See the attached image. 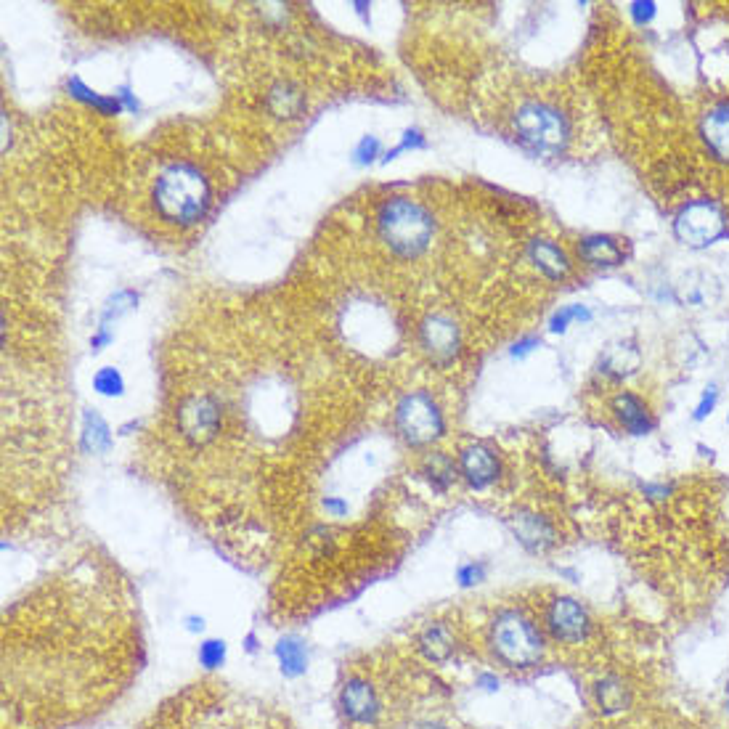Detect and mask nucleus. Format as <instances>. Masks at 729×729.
Instances as JSON below:
<instances>
[{
    "instance_id": "obj_19",
    "label": "nucleus",
    "mask_w": 729,
    "mask_h": 729,
    "mask_svg": "<svg viewBox=\"0 0 729 729\" xmlns=\"http://www.w3.org/2000/svg\"><path fill=\"white\" fill-rule=\"evenodd\" d=\"M276 663H279V671L287 679H300V676L308 671V663H311V653H308V645H305L303 637L297 634H287L281 637L274 645Z\"/></svg>"
},
{
    "instance_id": "obj_39",
    "label": "nucleus",
    "mask_w": 729,
    "mask_h": 729,
    "mask_svg": "<svg viewBox=\"0 0 729 729\" xmlns=\"http://www.w3.org/2000/svg\"><path fill=\"white\" fill-rule=\"evenodd\" d=\"M183 623H186V631H189V634H202L207 626L202 616H186L183 618Z\"/></svg>"
},
{
    "instance_id": "obj_9",
    "label": "nucleus",
    "mask_w": 729,
    "mask_h": 729,
    "mask_svg": "<svg viewBox=\"0 0 729 729\" xmlns=\"http://www.w3.org/2000/svg\"><path fill=\"white\" fill-rule=\"evenodd\" d=\"M337 708H340L345 722L356 724V727H369V724H377V719H380L382 700L369 679L350 676L348 682L340 687Z\"/></svg>"
},
{
    "instance_id": "obj_11",
    "label": "nucleus",
    "mask_w": 729,
    "mask_h": 729,
    "mask_svg": "<svg viewBox=\"0 0 729 729\" xmlns=\"http://www.w3.org/2000/svg\"><path fill=\"white\" fill-rule=\"evenodd\" d=\"M456 464H459V478L475 491H486L502 478V459L488 443H467L456 456Z\"/></svg>"
},
{
    "instance_id": "obj_21",
    "label": "nucleus",
    "mask_w": 729,
    "mask_h": 729,
    "mask_svg": "<svg viewBox=\"0 0 729 729\" xmlns=\"http://www.w3.org/2000/svg\"><path fill=\"white\" fill-rule=\"evenodd\" d=\"M112 427L96 409L83 411V425H80V449L91 456H104L112 449Z\"/></svg>"
},
{
    "instance_id": "obj_5",
    "label": "nucleus",
    "mask_w": 729,
    "mask_h": 729,
    "mask_svg": "<svg viewBox=\"0 0 729 729\" xmlns=\"http://www.w3.org/2000/svg\"><path fill=\"white\" fill-rule=\"evenodd\" d=\"M395 430L414 449H427L443 438L446 419L433 395L425 390L406 393L395 406Z\"/></svg>"
},
{
    "instance_id": "obj_2",
    "label": "nucleus",
    "mask_w": 729,
    "mask_h": 729,
    "mask_svg": "<svg viewBox=\"0 0 729 729\" xmlns=\"http://www.w3.org/2000/svg\"><path fill=\"white\" fill-rule=\"evenodd\" d=\"M488 650L512 671L536 669L547 653V637L536 618L523 608H502L491 618L486 634Z\"/></svg>"
},
{
    "instance_id": "obj_37",
    "label": "nucleus",
    "mask_w": 729,
    "mask_h": 729,
    "mask_svg": "<svg viewBox=\"0 0 729 729\" xmlns=\"http://www.w3.org/2000/svg\"><path fill=\"white\" fill-rule=\"evenodd\" d=\"M499 684H502V679H499L494 671H480L478 679H475V687H480V690L486 692H499Z\"/></svg>"
},
{
    "instance_id": "obj_6",
    "label": "nucleus",
    "mask_w": 729,
    "mask_h": 729,
    "mask_svg": "<svg viewBox=\"0 0 729 729\" xmlns=\"http://www.w3.org/2000/svg\"><path fill=\"white\" fill-rule=\"evenodd\" d=\"M727 231L724 210L711 199H695L674 218L676 239L687 247H708Z\"/></svg>"
},
{
    "instance_id": "obj_22",
    "label": "nucleus",
    "mask_w": 729,
    "mask_h": 729,
    "mask_svg": "<svg viewBox=\"0 0 729 729\" xmlns=\"http://www.w3.org/2000/svg\"><path fill=\"white\" fill-rule=\"evenodd\" d=\"M266 104L271 114L279 117V120H295V117L305 112V93L292 83H276L268 91Z\"/></svg>"
},
{
    "instance_id": "obj_40",
    "label": "nucleus",
    "mask_w": 729,
    "mask_h": 729,
    "mask_svg": "<svg viewBox=\"0 0 729 729\" xmlns=\"http://www.w3.org/2000/svg\"><path fill=\"white\" fill-rule=\"evenodd\" d=\"M414 729H451V727L449 724L438 722V719H425V722H419Z\"/></svg>"
},
{
    "instance_id": "obj_35",
    "label": "nucleus",
    "mask_w": 729,
    "mask_h": 729,
    "mask_svg": "<svg viewBox=\"0 0 729 729\" xmlns=\"http://www.w3.org/2000/svg\"><path fill=\"white\" fill-rule=\"evenodd\" d=\"M716 398H719V393H716V388H708L706 393H703V401H700L698 403V409H695V419H706L708 414L714 411Z\"/></svg>"
},
{
    "instance_id": "obj_24",
    "label": "nucleus",
    "mask_w": 729,
    "mask_h": 729,
    "mask_svg": "<svg viewBox=\"0 0 729 729\" xmlns=\"http://www.w3.org/2000/svg\"><path fill=\"white\" fill-rule=\"evenodd\" d=\"M639 366V353L637 348H631L629 342H616L605 350V356L600 361V372L608 374L610 380H623L629 377Z\"/></svg>"
},
{
    "instance_id": "obj_17",
    "label": "nucleus",
    "mask_w": 729,
    "mask_h": 729,
    "mask_svg": "<svg viewBox=\"0 0 729 729\" xmlns=\"http://www.w3.org/2000/svg\"><path fill=\"white\" fill-rule=\"evenodd\" d=\"M613 414H616L618 425L629 435H647L653 430V414L647 409V403L634 393H618L613 398Z\"/></svg>"
},
{
    "instance_id": "obj_25",
    "label": "nucleus",
    "mask_w": 729,
    "mask_h": 729,
    "mask_svg": "<svg viewBox=\"0 0 729 729\" xmlns=\"http://www.w3.org/2000/svg\"><path fill=\"white\" fill-rule=\"evenodd\" d=\"M138 300H141V295H138L136 289H117L114 295L107 297V303L101 308L99 327H112L114 321H120L122 316H128L130 311H136Z\"/></svg>"
},
{
    "instance_id": "obj_28",
    "label": "nucleus",
    "mask_w": 729,
    "mask_h": 729,
    "mask_svg": "<svg viewBox=\"0 0 729 729\" xmlns=\"http://www.w3.org/2000/svg\"><path fill=\"white\" fill-rule=\"evenodd\" d=\"M576 321H592V311L586 308V305H562L560 311H555V316L549 319V329L552 332H568L570 324H576Z\"/></svg>"
},
{
    "instance_id": "obj_31",
    "label": "nucleus",
    "mask_w": 729,
    "mask_h": 729,
    "mask_svg": "<svg viewBox=\"0 0 729 729\" xmlns=\"http://www.w3.org/2000/svg\"><path fill=\"white\" fill-rule=\"evenodd\" d=\"M488 578V565L480 560L464 562L456 568V581L462 589H470V586H480Z\"/></svg>"
},
{
    "instance_id": "obj_4",
    "label": "nucleus",
    "mask_w": 729,
    "mask_h": 729,
    "mask_svg": "<svg viewBox=\"0 0 729 729\" xmlns=\"http://www.w3.org/2000/svg\"><path fill=\"white\" fill-rule=\"evenodd\" d=\"M512 133L539 157H560L570 144L568 117L547 101H525L512 114Z\"/></svg>"
},
{
    "instance_id": "obj_13",
    "label": "nucleus",
    "mask_w": 729,
    "mask_h": 729,
    "mask_svg": "<svg viewBox=\"0 0 729 729\" xmlns=\"http://www.w3.org/2000/svg\"><path fill=\"white\" fill-rule=\"evenodd\" d=\"M417 650L425 661L446 663L459 650V639H456V631L446 621H430L419 629Z\"/></svg>"
},
{
    "instance_id": "obj_7",
    "label": "nucleus",
    "mask_w": 729,
    "mask_h": 729,
    "mask_svg": "<svg viewBox=\"0 0 729 729\" xmlns=\"http://www.w3.org/2000/svg\"><path fill=\"white\" fill-rule=\"evenodd\" d=\"M544 629L560 645H581L592 637L594 621L589 610L568 594H555L544 605Z\"/></svg>"
},
{
    "instance_id": "obj_14",
    "label": "nucleus",
    "mask_w": 729,
    "mask_h": 729,
    "mask_svg": "<svg viewBox=\"0 0 729 729\" xmlns=\"http://www.w3.org/2000/svg\"><path fill=\"white\" fill-rule=\"evenodd\" d=\"M594 706L600 708L602 716H621L634 706V690L631 684L618 674L600 676L592 687Z\"/></svg>"
},
{
    "instance_id": "obj_30",
    "label": "nucleus",
    "mask_w": 729,
    "mask_h": 729,
    "mask_svg": "<svg viewBox=\"0 0 729 729\" xmlns=\"http://www.w3.org/2000/svg\"><path fill=\"white\" fill-rule=\"evenodd\" d=\"M382 141L377 136H364L353 149V162L361 168H369L374 162H382Z\"/></svg>"
},
{
    "instance_id": "obj_36",
    "label": "nucleus",
    "mask_w": 729,
    "mask_h": 729,
    "mask_svg": "<svg viewBox=\"0 0 729 729\" xmlns=\"http://www.w3.org/2000/svg\"><path fill=\"white\" fill-rule=\"evenodd\" d=\"M631 16L637 24L650 22L655 16V3H631Z\"/></svg>"
},
{
    "instance_id": "obj_23",
    "label": "nucleus",
    "mask_w": 729,
    "mask_h": 729,
    "mask_svg": "<svg viewBox=\"0 0 729 729\" xmlns=\"http://www.w3.org/2000/svg\"><path fill=\"white\" fill-rule=\"evenodd\" d=\"M67 93L75 101H80V104H85V107H93L99 114H107V117H117V114L125 112L114 93L112 96H104V93L93 91L91 85L85 83L83 77H77V75H72L67 80Z\"/></svg>"
},
{
    "instance_id": "obj_42",
    "label": "nucleus",
    "mask_w": 729,
    "mask_h": 729,
    "mask_svg": "<svg viewBox=\"0 0 729 729\" xmlns=\"http://www.w3.org/2000/svg\"><path fill=\"white\" fill-rule=\"evenodd\" d=\"M247 650H250V653L255 650V637H247Z\"/></svg>"
},
{
    "instance_id": "obj_26",
    "label": "nucleus",
    "mask_w": 729,
    "mask_h": 729,
    "mask_svg": "<svg viewBox=\"0 0 729 729\" xmlns=\"http://www.w3.org/2000/svg\"><path fill=\"white\" fill-rule=\"evenodd\" d=\"M93 390L104 398H122L125 395V377L117 366H101L93 374Z\"/></svg>"
},
{
    "instance_id": "obj_16",
    "label": "nucleus",
    "mask_w": 729,
    "mask_h": 729,
    "mask_svg": "<svg viewBox=\"0 0 729 729\" xmlns=\"http://www.w3.org/2000/svg\"><path fill=\"white\" fill-rule=\"evenodd\" d=\"M578 258L584 260L586 266L594 268H616L623 263V247L618 244L616 236L608 234H589L578 239Z\"/></svg>"
},
{
    "instance_id": "obj_3",
    "label": "nucleus",
    "mask_w": 729,
    "mask_h": 729,
    "mask_svg": "<svg viewBox=\"0 0 729 729\" xmlns=\"http://www.w3.org/2000/svg\"><path fill=\"white\" fill-rule=\"evenodd\" d=\"M377 231L393 255L417 258L430 247L435 234L433 215L411 197H390L377 213Z\"/></svg>"
},
{
    "instance_id": "obj_27",
    "label": "nucleus",
    "mask_w": 729,
    "mask_h": 729,
    "mask_svg": "<svg viewBox=\"0 0 729 729\" xmlns=\"http://www.w3.org/2000/svg\"><path fill=\"white\" fill-rule=\"evenodd\" d=\"M226 658H228V645L223 639H205L197 650V661L199 666L205 671H218L226 666Z\"/></svg>"
},
{
    "instance_id": "obj_33",
    "label": "nucleus",
    "mask_w": 729,
    "mask_h": 729,
    "mask_svg": "<svg viewBox=\"0 0 729 729\" xmlns=\"http://www.w3.org/2000/svg\"><path fill=\"white\" fill-rule=\"evenodd\" d=\"M114 96H117V101H120L122 109H125V112H133V114H136L138 109H141V104H138V99H136V93L130 91L128 85H120V88L114 91Z\"/></svg>"
},
{
    "instance_id": "obj_32",
    "label": "nucleus",
    "mask_w": 729,
    "mask_h": 729,
    "mask_svg": "<svg viewBox=\"0 0 729 729\" xmlns=\"http://www.w3.org/2000/svg\"><path fill=\"white\" fill-rule=\"evenodd\" d=\"M112 342H114L112 327H99V329H96V335L91 337V353H93V356H99L101 350L109 348Z\"/></svg>"
},
{
    "instance_id": "obj_1",
    "label": "nucleus",
    "mask_w": 729,
    "mask_h": 729,
    "mask_svg": "<svg viewBox=\"0 0 729 729\" xmlns=\"http://www.w3.org/2000/svg\"><path fill=\"white\" fill-rule=\"evenodd\" d=\"M152 202L162 223L175 228L197 226L213 205V186L194 162H170L152 186Z\"/></svg>"
},
{
    "instance_id": "obj_41",
    "label": "nucleus",
    "mask_w": 729,
    "mask_h": 729,
    "mask_svg": "<svg viewBox=\"0 0 729 729\" xmlns=\"http://www.w3.org/2000/svg\"><path fill=\"white\" fill-rule=\"evenodd\" d=\"M724 708H727V714H729V682L724 684Z\"/></svg>"
},
{
    "instance_id": "obj_38",
    "label": "nucleus",
    "mask_w": 729,
    "mask_h": 729,
    "mask_svg": "<svg viewBox=\"0 0 729 729\" xmlns=\"http://www.w3.org/2000/svg\"><path fill=\"white\" fill-rule=\"evenodd\" d=\"M324 509H327V515L332 517H345L348 515V502H345L342 496H327V499H324Z\"/></svg>"
},
{
    "instance_id": "obj_8",
    "label": "nucleus",
    "mask_w": 729,
    "mask_h": 729,
    "mask_svg": "<svg viewBox=\"0 0 729 729\" xmlns=\"http://www.w3.org/2000/svg\"><path fill=\"white\" fill-rule=\"evenodd\" d=\"M223 411L221 403L210 395H189L178 406V430L181 438L191 446H207L221 433Z\"/></svg>"
},
{
    "instance_id": "obj_29",
    "label": "nucleus",
    "mask_w": 729,
    "mask_h": 729,
    "mask_svg": "<svg viewBox=\"0 0 729 729\" xmlns=\"http://www.w3.org/2000/svg\"><path fill=\"white\" fill-rule=\"evenodd\" d=\"M427 146V138L425 133L419 128H406L403 130V136L401 141H398V146H393L385 157H382V165H388V162H393L395 157H401L403 152H419V149H425Z\"/></svg>"
},
{
    "instance_id": "obj_12",
    "label": "nucleus",
    "mask_w": 729,
    "mask_h": 729,
    "mask_svg": "<svg viewBox=\"0 0 729 729\" xmlns=\"http://www.w3.org/2000/svg\"><path fill=\"white\" fill-rule=\"evenodd\" d=\"M509 528L515 533V539L520 541L528 552H533V555H541V552H547V549L555 547L557 541L555 525L549 523L544 515H539V512L520 509V512H515V515L509 517Z\"/></svg>"
},
{
    "instance_id": "obj_15",
    "label": "nucleus",
    "mask_w": 729,
    "mask_h": 729,
    "mask_svg": "<svg viewBox=\"0 0 729 729\" xmlns=\"http://www.w3.org/2000/svg\"><path fill=\"white\" fill-rule=\"evenodd\" d=\"M700 136L706 141L708 152L714 154L719 162L729 165V101H719L703 114Z\"/></svg>"
},
{
    "instance_id": "obj_20",
    "label": "nucleus",
    "mask_w": 729,
    "mask_h": 729,
    "mask_svg": "<svg viewBox=\"0 0 729 729\" xmlns=\"http://www.w3.org/2000/svg\"><path fill=\"white\" fill-rule=\"evenodd\" d=\"M422 478L430 488H433V494H449L451 486H454L456 480H459V464L451 459L449 454H443V451H433V454H427L422 459Z\"/></svg>"
},
{
    "instance_id": "obj_34",
    "label": "nucleus",
    "mask_w": 729,
    "mask_h": 729,
    "mask_svg": "<svg viewBox=\"0 0 729 729\" xmlns=\"http://www.w3.org/2000/svg\"><path fill=\"white\" fill-rule=\"evenodd\" d=\"M539 345H541L539 337H523V340H517L515 345H512L509 353H512V358H525L528 353H533V350L539 348Z\"/></svg>"
},
{
    "instance_id": "obj_10",
    "label": "nucleus",
    "mask_w": 729,
    "mask_h": 729,
    "mask_svg": "<svg viewBox=\"0 0 729 729\" xmlns=\"http://www.w3.org/2000/svg\"><path fill=\"white\" fill-rule=\"evenodd\" d=\"M419 345L435 364H451L462 348V332L449 313H430L419 324Z\"/></svg>"
},
{
    "instance_id": "obj_18",
    "label": "nucleus",
    "mask_w": 729,
    "mask_h": 729,
    "mask_svg": "<svg viewBox=\"0 0 729 729\" xmlns=\"http://www.w3.org/2000/svg\"><path fill=\"white\" fill-rule=\"evenodd\" d=\"M528 258L541 274L552 281H560L570 274V260L560 244L549 242V239H533L528 244Z\"/></svg>"
}]
</instances>
